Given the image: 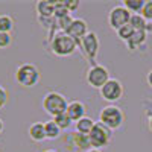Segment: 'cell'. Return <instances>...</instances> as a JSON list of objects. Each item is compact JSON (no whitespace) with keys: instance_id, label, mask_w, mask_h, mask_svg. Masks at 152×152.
I'll return each mask as SVG.
<instances>
[{"instance_id":"6da1fadb","label":"cell","mask_w":152,"mask_h":152,"mask_svg":"<svg viewBox=\"0 0 152 152\" xmlns=\"http://www.w3.org/2000/svg\"><path fill=\"white\" fill-rule=\"evenodd\" d=\"M99 122L105 125L108 129L116 131L122 128V125L125 122V113L117 105H107L99 113Z\"/></svg>"},{"instance_id":"7a4b0ae2","label":"cell","mask_w":152,"mask_h":152,"mask_svg":"<svg viewBox=\"0 0 152 152\" xmlns=\"http://www.w3.org/2000/svg\"><path fill=\"white\" fill-rule=\"evenodd\" d=\"M67 105H69L67 97L58 91H49L43 97V110L52 117L66 113Z\"/></svg>"},{"instance_id":"3957f363","label":"cell","mask_w":152,"mask_h":152,"mask_svg":"<svg viewBox=\"0 0 152 152\" xmlns=\"http://www.w3.org/2000/svg\"><path fill=\"white\" fill-rule=\"evenodd\" d=\"M41 79V73L40 69L37 66L31 64V62H26V64H21L17 67L15 70V81L21 85V87H35Z\"/></svg>"},{"instance_id":"277c9868","label":"cell","mask_w":152,"mask_h":152,"mask_svg":"<svg viewBox=\"0 0 152 152\" xmlns=\"http://www.w3.org/2000/svg\"><path fill=\"white\" fill-rule=\"evenodd\" d=\"M50 50L56 56H70L75 50H78V46L66 32H58L50 41Z\"/></svg>"},{"instance_id":"5b68a950","label":"cell","mask_w":152,"mask_h":152,"mask_svg":"<svg viewBox=\"0 0 152 152\" xmlns=\"http://www.w3.org/2000/svg\"><path fill=\"white\" fill-rule=\"evenodd\" d=\"M87 137H88V142H90V148L102 149V148L110 145L111 138H113V131L108 129L107 126L102 125L100 122H96L93 129L90 131V134H88Z\"/></svg>"},{"instance_id":"8992f818","label":"cell","mask_w":152,"mask_h":152,"mask_svg":"<svg viewBox=\"0 0 152 152\" xmlns=\"http://www.w3.org/2000/svg\"><path fill=\"white\" fill-rule=\"evenodd\" d=\"M99 49H100V41H99V37L96 35V32H90L88 31L87 35L81 40V50L84 56L88 59L91 66L97 64L96 62V58H97V53H99Z\"/></svg>"},{"instance_id":"52a82bcc","label":"cell","mask_w":152,"mask_h":152,"mask_svg":"<svg viewBox=\"0 0 152 152\" xmlns=\"http://www.w3.org/2000/svg\"><path fill=\"white\" fill-rule=\"evenodd\" d=\"M99 91H100L102 99L107 100V102H110V105H113L114 102H117V100L122 99V96H123V84L116 78H110Z\"/></svg>"},{"instance_id":"ba28073f","label":"cell","mask_w":152,"mask_h":152,"mask_svg":"<svg viewBox=\"0 0 152 152\" xmlns=\"http://www.w3.org/2000/svg\"><path fill=\"white\" fill-rule=\"evenodd\" d=\"M108 79H110V72L102 64H94L87 72V84L93 88H97V90H100Z\"/></svg>"},{"instance_id":"9c48e42d","label":"cell","mask_w":152,"mask_h":152,"mask_svg":"<svg viewBox=\"0 0 152 152\" xmlns=\"http://www.w3.org/2000/svg\"><path fill=\"white\" fill-rule=\"evenodd\" d=\"M129 18H131V12L123 5H116L114 8H111L108 14V24L113 31H119L125 24L129 23Z\"/></svg>"},{"instance_id":"30bf717a","label":"cell","mask_w":152,"mask_h":152,"mask_svg":"<svg viewBox=\"0 0 152 152\" xmlns=\"http://www.w3.org/2000/svg\"><path fill=\"white\" fill-rule=\"evenodd\" d=\"M87 32H88V24L82 18H73L72 23L69 24V28L66 29V34L75 40L78 49H81V40L87 35Z\"/></svg>"},{"instance_id":"8fae6325","label":"cell","mask_w":152,"mask_h":152,"mask_svg":"<svg viewBox=\"0 0 152 152\" xmlns=\"http://www.w3.org/2000/svg\"><path fill=\"white\" fill-rule=\"evenodd\" d=\"M85 105L81 102V100H72V102H69L67 105V116L72 119V122H78L79 119H82L84 116H87L85 114Z\"/></svg>"},{"instance_id":"7c38bea8","label":"cell","mask_w":152,"mask_h":152,"mask_svg":"<svg viewBox=\"0 0 152 152\" xmlns=\"http://www.w3.org/2000/svg\"><path fill=\"white\" fill-rule=\"evenodd\" d=\"M38 20H50L53 18V2L49 0H40L35 5Z\"/></svg>"},{"instance_id":"4fadbf2b","label":"cell","mask_w":152,"mask_h":152,"mask_svg":"<svg viewBox=\"0 0 152 152\" xmlns=\"http://www.w3.org/2000/svg\"><path fill=\"white\" fill-rule=\"evenodd\" d=\"M146 40H148L146 31H134L132 35L129 37V40L126 41V46H128L129 50H137L146 44Z\"/></svg>"},{"instance_id":"5bb4252c","label":"cell","mask_w":152,"mask_h":152,"mask_svg":"<svg viewBox=\"0 0 152 152\" xmlns=\"http://www.w3.org/2000/svg\"><path fill=\"white\" fill-rule=\"evenodd\" d=\"M28 134L29 137L32 138L34 142H43L46 140V134H44V123L41 122H35L29 126L28 129Z\"/></svg>"},{"instance_id":"9a60e30c","label":"cell","mask_w":152,"mask_h":152,"mask_svg":"<svg viewBox=\"0 0 152 152\" xmlns=\"http://www.w3.org/2000/svg\"><path fill=\"white\" fill-rule=\"evenodd\" d=\"M75 123H76V132L82 134V135H88V134H90V131L93 129V126H94L96 122L91 117L84 116L82 119H79L78 122H75Z\"/></svg>"},{"instance_id":"2e32d148","label":"cell","mask_w":152,"mask_h":152,"mask_svg":"<svg viewBox=\"0 0 152 152\" xmlns=\"http://www.w3.org/2000/svg\"><path fill=\"white\" fill-rule=\"evenodd\" d=\"M61 129L58 128V125L53 122V119H50L44 122V134H46V140H56L61 135Z\"/></svg>"},{"instance_id":"e0dca14e","label":"cell","mask_w":152,"mask_h":152,"mask_svg":"<svg viewBox=\"0 0 152 152\" xmlns=\"http://www.w3.org/2000/svg\"><path fill=\"white\" fill-rule=\"evenodd\" d=\"M53 122L58 125V128H59L61 131H67L70 126L73 125L72 119L67 116V113H62V114H58V116H55V117H53Z\"/></svg>"},{"instance_id":"ac0fdd59","label":"cell","mask_w":152,"mask_h":152,"mask_svg":"<svg viewBox=\"0 0 152 152\" xmlns=\"http://www.w3.org/2000/svg\"><path fill=\"white\" fill-rule=\"evenodd\" d=\"M122 5L128 9L131 14H140L142 9H143L145 2H143V0H123Z\"/></svg>"},{"instance_id":"d6986e66","label":"cell","mask_w":152,"mask_h":152,"mask_svg":"<svg viewBox=\"0 0 152 152\" xmlns=\"http://www.w3.org/2000/svg\"><path fill=\"white\" fill-rule=\"evenodd\" d=\"M72 138H73V143L75 146H78V149L81 151H88L90 149V142H88V137L87 135H82V134H78V132H73L72 134Z\"/></svg>"},{"instance_id":"ffe728a7","label":"cell","mask_w":152,"mask_h":152,"mask_svg":"<svg viewBox=\"0 0 152 152\" xmlns=\"http://www.w3.org/2000/svg\"><path fill=\"white\" fill-rule=\"evenodd\" d=\"M12 29H14V20H12V17L6 15V14H2L0 15V32L11 34Z\"/></svg>"},{"instance_id":"44dd1931","label":"cell","mask_w":152,"mask_h":152,"mask_svg":"<svg viewBox=\"0 0 152 152\" xmlns=\"http://www.w3.org/2000/svg\"><path fill=\"white\" fill-rule=\"evenodd\" d=\"M116 32H117V37L120 38V40L126 43V41L129 40V37L132 35L134 29H132V28L129 26V24H125L123 28H120V29H119V31H116Z\"/></svg>"},{"instance_id":"7402d4cb","label":"cell","mask_w":152,"mask_h":152,"mask_svg":"<svg viewBox=\"0 0 152 152\" xmlns=\"http://www.w3.org/2000/svg\"><path fill=\"white\" fill-rule=\"evenodd\" d=\"M140 15H142L148 23H152V0H149V2H145Z\"/></svg>"},{"instance_id":"603a6c76","label":"cell","mask_w":152,"mask_h":152,"mask_svg":"<svg viewBox=\"0 0 152 152\" xmlns=\"http://www.w3.org/2000/svg\"><path fill=\"white\" fill-rule=\"evenodd\" d=\"M11 43H12V37H11V34L0 32V49H6L8 46H11Z\"/></svg>"},{"instance_id":"cb8c5ba5","label":"cell","mask_w":152,"mask_h":152,"mask_svg":"<svg viewBox=\"0 0 152 152\" xmlns=\"http://www.w3.org/2000/svg\"><path fill=\"white\" fill-rule=\"evenodd\" d=\"M62 3H64V6L67 8L69 12H75L81 5L79 0H62Z\"/></svg>"},{"instance_id":"d4e9b609","label":"cell","mask_w":152,"mask_h":152,"mask_svg":"<svg viewBox=\"0 0 152 152\" xmlns=\"http://www.w3.org/2000/svg\"><path fill=\"white\" fill-rule=\"evenodd\" d=\"M8 102V91H6V88L0 85V110H2Z\"/></svg>"},{"instance_id":"484cf974","label":"cell","mask_w":152,"mask_h":152,"mask_svg":"<svg viewBox=\"0 0 152 152\" xmlns=\"http://www.w3.org/2000/svg\"><path fill=\"white\" fill-rule=\"evenodd\" d=\"M151 105H152V102H151ZM148 125H149V129L152 131V108H148Z\"/></svg>"},{"instance_id":"4316f807","label":"cell","mask_w":152,"mask_h":152,"mask_svg":"<svg viewBox=\"0 0 152 152\" xmlns=\"http://www.w3.org/2000/svg\"><path fill=\"white\" fill-rule=\"evenodd\" d=\"M146 82H148V85L152 88V69L148 72V75H146Z\"/></svg>"},{"instance_id":"83f0119b","label":"cell","mask_w":152,"mask_h":152,"mask_svg":"<svg viewBox=\"0 0 152 152\" xmlns=\"http://www.w3.org/2000/svg\"><path fill=\"white\" fill-rule=\"evenodd\" d=\"M3 128H5V123H3V120L0 119V134L3 132Z\"/></svg>"},{"instance_id":"f1b7e54d","label":"cell","mask_w":152,"mask_h":152,"mask_svg":"<svg viewBox=\"0 0 152 152\" xmlns=\"http://www.w3.org/2000/svg\"><path fill=\"white\" fill-rule=\"evenodd\" d=\"M85 152H102V151H100V149H93V148H90V149L85 151Z\"/></svg>"},{"instance_id":"f546056e","label":"cell","mask_w":152,"mask_h":152,"mask_svg":"<svg viewBox=\"0 0 152 152\" xmlns=\"http://www.w3.org/2000/svg\"><path fill=\"white\" fill-rule=\"evenodd\" d=\"M41 152H58V151H55V149H46V151H41Z\"/></svg>"}]
</instances>
